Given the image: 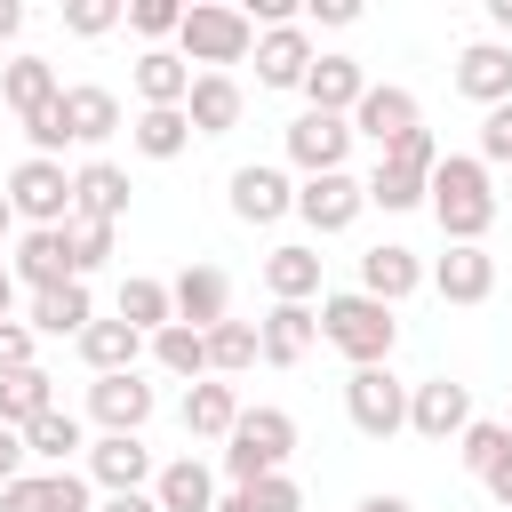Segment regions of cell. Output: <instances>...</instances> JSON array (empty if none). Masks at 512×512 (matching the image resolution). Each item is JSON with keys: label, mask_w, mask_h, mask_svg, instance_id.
Wrapping results in <instances>:
<instances>
[{"label": "cell", "mask_w": 512, "mask_h": 512, "mask_svg": "<svg viewBox=\"0 0 512 512\" xmlns=\"http://www.w3.org/2000/svg\"><path fill=\"white\" fill-rule=\"evenodd\" d=\"M424 208L440 216L448 248H480L488 224H496V192H488L480 152H440V168H432V200H424Z\"/></svg>", "instance_id": "cell-1"}, {"label": "cell", "mask_w": 512, "mask_h": 512, "mask_svg": "<svg viewBox=\"0 0 512 512\" xmlns=\"http://www.w3.org/2000/svg\"><path fill=\"white\" fill-rule=\"evenodd\" d=\"M320 344H336L352 368H384L400 344V320H392V304L344 288V296H320Z\"/></svg>", "instance_id": "cell-2"}, {"label": "cell", "mask_w": 512, "mask_h": 512, "mask_svg": "<svg viewBox=\"0 0 512 512\" xmlns=\"http://www.w3.org/2000/svg\"><path fill=\"white\" fill-rule=\"evenodd\" d=\"M288 456H296V416H288V408H240V424H232V440H224L232 488H256V480L288 472Z\"/></svg>", "instance_id": "cell-3"}, {"label": "cell", "mask_w": 512, "mask_h": 512, "mask_svg": "<svg viewBox=\"0 0 512 512\" xmlns=\"http://www.w3.org/2000/svg\"><path fill=\"white\" fill-rule=\"evenodd\" d=\"M432 168H440V136L432 128H416L408 144H392L360 184H368V208H384V216H400V208H424L432 200Z\"/></svg>", "instance_id": "cell-4"}, {"label": "cell", "mask_w": 512, "mask_h": 512, "mask_svg": "<svg viewBox=\"0 0 512 512\" xmlns=\"http://www.w3.org/2000/svg\"><path fill=\"white\" fill-rule=\"evenodd\" d=\"M248 48H256L248 8H224V0H192V8H184V32H176V56H184V64L224 72V64H240Z\"/></svg>", "instance_id": "cell-5"}, {"label": "cell", "mask_w": 512, "mask_h": 512, "mask_svg": "<svg viewBox=\"0 0 512 512\" xmlns=\"http://www.w3.org/2000/svg\"><path fill=\"white\" fill-rule=\"evenodd\" d=\"M8 208H16L32 232H56V224H72V176H64V160H40V152H24V160L8 168Z\"/></svg>", "instance_id": "cell-6"}, {"label": "cell", "mask_w": 512, "mask_h": 512, "mask_svg": "<svg viewBox=\"0 0 512 512\" xmlns=\"http://www.w3.org/2000/svg\"><path fill=\"white\" fill-rule=\"evenodd\" d=\"M344 416H352L360 440H392V432H408V384L392 376V360L344 376Z\"/></svg>", "instance_id": "cell-7"}, {"label": "cell", "mask_w": 512, "mask_h": 512, "mask_svg": "<svg viewBox=\"0 0 512 512\" xmlns=\"http://www.w3.org/2000/svg\"><path fill=\"white\" fill-rule=\"evenodd\" d=\"M88 480H96L104 496H136V488L160 480V464H152L144 432H96V440H88Z\"/></svg>", "instance_id": "cell-8"}, {"label": "cell", "mask_w": 512, "mask_h": 512, "mask_svg": "<svg viewBox=\"0 0 512 512\" xmlns=\"http://www.w3.org/2000/svg\"><path fill=\"white\" fill-rule=\"evenodd\" d=\"M360 208H368V184H360L352 168H336V176H304V184H296V216H304L320 240H328V232H352Z\"/></svg>", "instance_id": "cell-9"}, {"label": "cell", "mask_w": 512, "mask_h": 512, "mask_svg": "<svg viewBox=\"0 0 512 512\" xmlns=\"http://www.w3.org/2000/svg\"><path fill=\"white\" fill-rule=\"evenodd\" d=\"M464 424H472V384H456V376L408 384V432L416 440H464Z\"/></svg>", "instance_id": "cell-10"}, {"label": "cell", "mask_w": 512, "mask_h": 512, "mask_svg": "<svg viewBox=\"0 0 512 512\" xmlns=\"http://www.w3.org/2000/svg\"><path fill=\"white\" fill-rule=\"evenodd\" d=\"M424 128V112H416V96L408 88H392V80H368V96H360V112H352V136H368L376 144V160L392 152V144H408Z\"/></svg>", "instance_id": "cell-11"}, {"label": "cell", "mask_w": 512, "mask_h": 512, "mask_svg": "<svg viewBox=\"0 0 512 512\" xmlns=\"http://www.w3.org/2000/svg\"><path fill=\"white\" fill-rule=\"evenodd\" d=\"M344 152H352V120L312 112V104L288 120V160H296L304 176H336V168H344Z\"/></svg>", "instance_id": "cell-12"}, {"label": "cell", "mask_w": 512, "mask_h": 512, "mask_svg": "<svg viewBox=\"0 0 512 512\" xmlns=\"http://www.w3.org/2000/svg\"><path fill=\"white\" fill-rule=\"evenodd\" d=\"M168 296H176V320L200 328V336L232 320V272H224V264H184V272L168 280Z\"/></svg>", "instance_id": "cell-13"}, {"label": "cell", "mask_w": 512, "mask_h": 512, "mask_svg": "<svg viewBox=\"0 0 512 512\" xmlns=\"http://www.w3.org/2000/svg\"><path fill=\"white\" fill-rule=\"evenodd\" d=\"M0 512H96V480L88 472H24L0 488Z\"/></svg>", "instance_id": "cell-14"}, {"label": "cell", "mask_w": 512, "mask_h": 512, "mask_svg": "<svg viewBox=\"0 0 512 512\" xmlns=\"http://www.w3.org/2000/svg\"><path fill=\"white\" fill-rule=\"evenodd\" d=\"M296 208V184H288V168H272V160H248V168H232V216L240 224H280Z\"/></svg>", "instance_id": "cell-15"}, {"label": "cell", "mask_w": 512, "mask_h": 512, "mask_svg": "<svg viewBox=\"0 0 512 512\" xmlns=\"http://www.w3.org/2000/svg\"><path fill=\"white\" fill-rule=\"evenodd\" d=\"M152 408H160V392L128 368V376H96L88 384V416L104 424V432H144L152 424Z\"/></svg>", "instance_id": "cell-16"}, {"label": "cell", "mask_w": 512, "mask_h": 512, "mask_svg": "<svg viewBox=\"0 0 512 512\" xmlns=\"http://www.w3.org/2000/svg\"><path fill=\"white\" fill-rule=\"evenodd\" d=\"M320 64L312 32L304 24H280V32H256V88H304V72Z\"/></svg>", "instance_id": "cell-17"}, {"label": "cell", "mask_w": 512, "mask_h": 512, "mask_svg": "<svg viewBox=\"0 0 512 512\" xmlns=\"http://www.w3.org/2000/svg\"><path fill=\"white\" fill-rule=\"evenodd\" d=\"M32 296H48V288H64V280H80V264H72V232L56 224V232H24L16 240V264H8Z\"/></svg>", "instance_id": "cell-18"}, {"label": "cell", "mask_w": 512, "mask_h": 512, "mask_svg": "<svg viewBox=\"0 0 512 512\" xmlns=\"http://www.w3.org/2000/svg\"><path fill=\"white\" fill-rule=\"evenodd\" d=\"M456 96H472L480 112L512 104V48H504V40H472V48L456 56Z\"/></svg>", "instance_id": "cell-19"}, {"label": "cell", "mask_w": 512, "mask_h": 512, "mask_svg": "<svg viewBox=\"0 0 512 512\" xmlns=\"http://www.w3.org/2000/svg\"><path fill=\"white\" fill-rule=\"evenodd\" d=\"M432 272L416 264V248H400V240H376L368 256H360V296H376V304H400V296H416Z\"/></svg>", "instance_id": "cell-20"}, {"label": "cell", "mask_w": 512, "mask_h": 512, "mask_svg": "<svg viewBox=\"0 0 512 512\" xmlns=\"http://www.w3.org/2000/svg\"><path fill=\"white\" fill-rule=\"evenodd\" d=\"M192 80H200V72H192L176 48H144V56H136V96H144V112H184Z\"/></svg>", "instance_id": "cell-21"}, {"label": "cell", "mask_w": 512, "mask_h": 512, "mask_svg": "<svg viewBox=\"0 0 512 512\" xmlns=\"http://www.w3.org/2000/svg\"><path fill=\"white\" fill-rule=\"evenodd\" d=\"M304 96H312V112H336V120H352V112H360V96H368V72H360V56H320V64L304 72Z\"/></svg>", "instance_id": "cell-22"}, {"label": "cell", "mask_w": 512, "mask_h": 512, "mask_svg": "<svg viewBox=\"0 0 512 512\" xmlns=\"http://www.w3.org/2000/svg\"><path fill=\"white\" fill-rule=\"evenodd\" d=\"M240 80L232 72H200L192 80V96H184V120H192V136H232L240 128Z\"/></svg>", "instance_id": "cell-23"}, {"label": "cell", "mask_w": 512, "mask_h": 512, "mask_svg": "<svg viewBox=\"0 0 512 512\" xmlns=\"http://www.w3.org/2000/svg\"><path fill=\"white\" fill-rule=\"evenodd\" d=\"M72 216H88V224H120V216H128V168H112V160L72 168Z\"/></svg>", "instance_id": "cell-24"}, {"label": "cell", "mask_w": 512, "mask_h": 512, "mask_svg": "<svg viewBox=\"0 0 512 512\" xmlns=\"http://www.w3.org/2000/svg\"><path fill=\"white\" fill-rule=\"evenodd\" d=\"M256 336H264V360H272V368H296V360L320 344V312H312V304H272V312L256 320Z\"/></svg>", "instance_id": "cell-25"}, {"label": "cell", "mask_w": 512, "mask_h": 512, "mask_svg": "<svg viewBox=\"0 0 512 512\" xmlns=\"http://www.w3.org/2000/svg\"><path fill=\"white\" fill-rule=\"evenodd\" d=\"M64 136L72 144H104V136H120V96L112 88H96V80H80V88H64Z\"/></svg>", "instance_id": "cell-26"}, {"label": "cell", "mask_w": 512, "mask_h": 512, "mask_svg": "<svg viewBox=\"0 0 512 512\" xmlns=\"http://www.w3.org/2000/svg\"><path fill=\"white\" fill-rule=\"evenodd\" d=\"M432 288H440L448 304H488V296H496V256H488V248H448V256L432 264Z\"/></svg>", "instance_id": "cell-27"}, {"label": "cell", "mask_w": 512, "mask_h": 512, "mask_svg": "<svg viewBox=\"0 0 512 512\" xmlns=\"http://www.w3.org/2000/svg\"><path fill=\"white\" fill-rule=\"evenodd\" d=\"M264 288H272V304H312L320 296V248H304V240L272 248L264 256Z\"/></svg>", "instance_id": "cell-28"}, {"label": "cell", "mask_w": 512, "mask_h": 512, "mask_svg": "<svg viewBox=\"0 0 512 512\" xmlns=\"http://www.w3.org/2000/svg\"><path fill=\"white\" fill-rule=\"evenodd\" d=\"M80 360H88V376H128L144 360V336L128 320H88L80 328Z\"/></svg>", "instance_id": "cell-29"}, {"label": "cell", "mask_w": 512, "mask_h": 512, "mask_svg": "<svg viewBox=\"0 0 512 512\" xmlns=\"http://www.w3.org/2000/svg\"><path fill=\"white\" fill-rule=\"evenodd\" d=\"M232 424H240V392H232L224 376H200V384L184 392V432H192V440H232Z\"/></svg>", "instance_id": "cell-30"}, {"label": "cell", "mask_w": 512, "mask_h": 512, "mask_svg": "<svg viewBox=\"0 0 512 512\" xmlns=\"http://www.w3.org/2000/svg\"><path fill=\"white\" fill-rule=\"evenodd\" d=\"M152 504H160V512H216V472H208L200 456H176V464H160Z\"/></svg>", "instance_id": "cell-31"}, {"label": "cell", "mask_w": 512, "mask_h": 512, "mask_svg": "<svg viewBox=\"0 0 512 512\" xmlns=\"http://www.w3.org/2000/svg\"><path fill=\"white\" fill-rule=\"evenodd\" d=\"M0 96H8V112H16V120H32V112H48V104L64 96V80H56V64H48V56H16V64L0 72Z\"/></svg>", "instance_id": "cell-32"}, {"label": "cell", "mask_w": 512, "mask_h": 512, "mask_svg": "<svg viewBox=\"0 0 512 512\" xmlns=\"http://www.w3.org/2000/svg\"><path fill=\"white\" fill-rule=\"evenodd\" d=\"M88 320H96L88 280H64V288L32 296V336H72V344H80V328H88Z\"/></svg>", "instance_id": "cell-33"}, {"label": "cell", "mask_w": 512, "mask_h": 512, "mask_svg": "<svg viewBox=\"0 0 512 512\" xmlns=\"http://www.w3.org/2000/svg\"><path fill=\"white\" fill-rule=\"evenodd\" d=\"M24 448H32L48 472H72V456L88 448V432H80V416H72V408H48L40 424H24Z\"/></svg>", "instance_id": "cell-34"}, {"label": "cell", "mask_w": 512, "mask_h": 512, "mask_svg": "<svg viewBox=\"0 0 512 512\" xmlns=\"http://www.w3.org/2000/svg\"><path fill=\"white\" fill-rule=\"evenodd\" d=\"M56 408V376L48 368H24V376H0V424L8 432H24V424H40Z\"/></svg>", "instance_id": "cell-35"}, {"label": "cell", "mask_w": 512, "mask_h": 512, "mask_svg": "<svg viewBox=\"0 0 512 512\" xmlns=\"http://www.w3.org/2000/svg\"><path fill=\"white\" fill-rule=\"evenodd\" d=\"M120 320H128L136 336H160V328L176 320V296H168V280H120Z\"/></svg>", "instance_id": "cell-36"}, {"label": "cell", "mask_w": 512, "mask_h": 512, "mask_svg": "<svg viewBox=\"0 0 512 512\" xmlns=\"http://www.w3.org/2000/svg\"><path fill=\"white\" fill-rule=\"evenodd\" d=\"M128 144H136L144 160H176V152L192 144V120H184V112H136V120H128Z\"/></svg>", "instance_id": "cell-37"}, {"label": "cell", "mask_w": 512, "mask_h": 512, "mask_svg": "<svg viewBox=\"0 0 512 512\" xmlns=\"http://www.w3.org/2000/svg\"><path fill=\"white\" fill-rule=\"evenodd\" d=\"M152 360H160L168 376H192V384H200V376H208V336L184 328V320H168V328L152 336Z\"/></svg>", "instance_id": "cell-38"}, {"label": "cell", "mask_w": 512, "mask_h": 512, "mask_svg": "<svg viewBox=\"0 0 512 512\" xmlns=\"http://www.w3.org/2000/svg\"><path fill=\"white\" fill-rule=\"evenodd\" d=\"M256 360H264V336H256L248 320L208 328V376H240V368H256Z\"/></svg>", "instance_id": "cell-39"}, {"label": "cell", "mask_w": 512, "mask_h": 512, "mask_svg": "<svg viewBox=\"0 0 512 512\" xmlns=\"http://www.w3.org/2000/svg\"><path fill=\"white\" fill-rule=\"evenodd\" d=\"M216 512H304V488H296L288 472H272V480H256V488L216 496Z\"/></svg>", "instance_id": "cell-40"}, {"label": "cell", "mask_w": 512, "mask_h": 512, "mask_svg": "<svg viewBox=\"0 0 512 512\" xmlns=\"http://www.w3.org/2000/svg\"><path fill=\"white\" fill-rule=\"evenodd\" d=\"M504 448H512V432H504L496 416H472V424H464V440H456V456H464V472H472V480H488Z\"/></svg>", "instance_id": "cell-41"}, {"label": "cell", "mask_w": 512, "mask_h": 512, "mask_svg": "<svg viewBox=\"0 0 512 512\" xmlns=\"http://www.w3.org/2000/svg\"><path fill=\"white\" fill-rule=\"evenodd\" d=\"M120 16H128L120 0H64V32H72V40H104Z\"/></svg>", "instance_id": "cell-42"}, {"label": "cell", "mask_w": 512, "mask_h": 512, "mask_svg": "<svg viewBox=\"0 0 512 512\" xmlns=\"http://www.w3.org/2000/svg\"><path fill=\"white\" fill-rule=\"evenodd\" d=\"M128 32H144L160 48L168 32H184V0H128Z\"/></svg>", "instance_id": "cell-43"}, {"label": "cell", "mask_w": 512, "mask_h": 512, "mask_svg": "<svg viewBox=\"0 0 512 512\" xmlns=\"http://www.w3.org/2000/svg\"><path fill=\"white\" fill-rule=\"evenodd\" d=\"M64 232H72V264H80V280H88L96 264H112V224H88V216H72Z\"/></svg>", "instance_id": "cell-44"}, {"label": "cell", "mask_w": 512, "mask_h": 512, "mask_svg": "<svg viewBox=\"0 0 512 512\" xmlns=\"http://www.w3.org/2000/svg\"><path fill=\"white\" fill-rule=\"evenodd\" d=\"M32 344H40V336H32V320H0V376L40 368V360H32Z\"/></svg>", "instance_id": "cell-45"}, {"label": "cell", "mask_w": 512, "mask_h": 512, "mask_svg": "<svg viewBox=\"0 0 512 512\" xmlns=\"http://www.w3.org/2000/svg\"><path fill=\"white\" fill-rule=\"evenodd\" d=\"M488 160H512V104L480 112V168H488Z\"/></svg>", "instance_id": "cell-46"}, {"label": "cell", "mask_w": 512, "mask_h": 512, "mask_svg": "<svg viewBox=\"0 0 512 512\" xmlns=\"http://www.w3.org/2000/svg\"><path fill=\"white\" fill-rule=\"evenodd\" d=\"M24 464H32L24 432H8V424H0V488H8V480H24Z\"/></svg>", "instance_id": "cell-47"}, {"label": "cell", "mask_w": 512, "mask_h": 512, "mask_svg": "<svg viewBox=\"0 0 512 512\" xmlns=\"http://www.w3.org/2000/svg\"><path fill=\"white\" fill-rule=\"evenodd\" d=\"M304 16H312V24H352L360 0H304Z\"/></svg>", "instance_id": "cell-48"}, {"label": "cell", "mask_w": 512, "mask_h": 512, "mask_svg": "<svg viewBox=\"0 0 512 512\" xmlns=\"http://www.w3.org/2000/svg\"><path fill=\"white\" fill-rule=\"evenodd\" d=\"M480 488H488V496H496V504H504V512H512V448H504V456H496V472H488V480H480Z\"/></svg>", "instance_id": "cell-49"}, {"label": "cell", "mask_w": 512, "mask_h": 512, "mask_svg": "<svg viewBox=\"0 0 512 512\" xmlns=\"http://www.w3.org/2000/svg\"><path fill=\"white\" fill-rule=\"evenodd\" d=\"M352 512H416V504H408V496H392V488H376V496H360Z\"/></svg>", "instance_id": "cell-50"}, {"label": "cell", "mask_w": 512, "mask_h": 512, "mask_svg": "<svg viewBox=\"0 0 512 512\" xmlns=\"http://www.w3.org/2000/svg\"><path fill=\"white\" fill-rule=\"evenodd\" d=\"M96 512H160V504H152V488H136V496H104Z\"/></svg>", "instance_id": "cell-51"}, {"label": "cell", "mask_w": 512, "mask_h": 512, "mask_svg": "<svg viewBox=\"0 0 512 512\" xmlns=\"http://www.w3.org/2000/svg\"><path fill=\"white\" fill-rule=\"evenodd\" d=\"M24 32V0H0V40H16Z\"/></svg>", "instance_id": "cell-52"}, {"label": "cell", "mask_w": 512, "mask_h": 512, "mask_svg": "<svg viewBox=\"0 0 512 512\" xmlns=\"http://www.w3.org/2000/svg\"><path fill=\"white\" fill-rule=\"evenodd\" d=\"M488 24H496V32H512V0H488Z\"/></svg>", "instance_id": "cell-53"}, {"label": "cell", "mask_w": 512, "mask_h": 512, "mask_svg": "<svg viewBox=\"0 0 512 512\" xmlns=\"http://www.w3.org/2000/svg\"><path fill=\"white\" fill-rule=\"evenodd\" d=\"M8 304H16V272L0 264V320H8Z\"/></svg>", "instance_id": "cell-54"}, {"label": "cell", "mask_w": 512, "mask_h": 512, "mask_svg": "<svg viewBox=\"0 0 512 512\" xmlns=\"http://www.w3.org/2000/svg\"><path fill=\"white\" fill-rule=\"evenodd\" d=\"M8 224H16V208H8V184H0V240H8Z\"/></svg>", "instance_id": "cell-55"}, {"label": "cell", "mask_w": 512, "mask_h": 512, "mask_svg": "<svg viewBox=\"0 0 512 512\" xmlns=\"http://www.w3.org/2000/svg\"><path fill=\"white\" fill-rule=\"evenodd\" d=\"M504 432H512V416H504Z\"/></svg>", "instance_id": "cell-56"}]
</instances>
